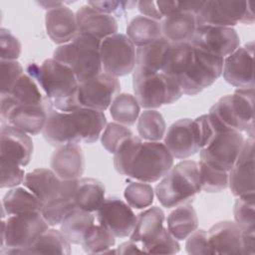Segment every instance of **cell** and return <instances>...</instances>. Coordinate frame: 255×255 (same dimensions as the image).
I'll list each match as a JSON object with an SVG mask.
<instances>
[{
  "label": "cell",
  "instance_id": "1",
  "mask_svg": "<svg viewBox=\"0 0 255 255\" xmlns=\"http://www.w3.org/2000/svg\"><path fill=\"white\" fill-rule=\"evenodd\" d=\"M223 60L193 47L189 42L171 43L161 72L173 78L183 94L195 96L222 75Z\"/></svg>",
  "mask_w": 255,
  "mask_h": 255
},
{
  "label": "cell",
  "instance_id": "2",
  "mask_svg": "<svg viewBox=\"0 0 255 255\" xmlns=\"http://www.w3.org/2000/svg\"><path fill=\"white\" fill-rule=\"evenodd\" d=\"M26 72L37 81L54 109L71 113L82 108L78 99L80 83L69 66L52 58L45 60L41 66L29 64Z\"/></svg>",
  "mask_w": 255,
  "mask_h": 255
},
{
  "label": "cell",
  "instance_id": "3",
  "mask_svg": "<svg viewBox=\"0 0 255 255\" xmlns=\"http://www.w3.org/2000/svg\"><path fill=\"white\" fill-rule=\"evenodd\" d=\"M201 190L198 163L182 160L176 163L155 186V195L163 207L190 203Z\"/></svg>",
  "mask_w": 255,
  "mask_h": 255
},
{
  "label": "cell",
  "instance_id": "4",
  "mask_svg": "<svg viewBox=\"0 0 255 255\" xmlns=\"http://www.w3.org/2000/svg\"><path fill=\"white\" fill-rule=\"evenodd\" d=\"M101 40L78 34L71 42L60 45L53 53V59L69 66L79 83L103 73L100 56Z\"/></svg>",
  "mask_w": 255,
  "mask_h": 255
},
{
  "label": "cell",
  "instance_id": "5",
  "mask_svg": "<svg viewBox=\"0 0 255 255\" xmlns=\"http://www.w3.org/2000/svg\"><path fill=\"white\" fill-rule=\"evenodd\" d=\"M48 228L41 211L10 215L1 222V253L25 254V250Z\"/></svg>",
  "mask_w": 255,
  "mask_h": 255
},
{
  "label": "cell",
  "instance_id": "6",
  "mask_svg": "<svg viewBox=\"0 0 255 255\" xmlns=\"http://www.w3.org/2000/svg\"><path fill=\"white\" fill-rule=\"evenodd\" d=\"M132 88L138 105L148 110L170 105L183 95L179 84L162 72L150 73L134 69Z\"/></svg>",
  "mask_w": 255,
  "mask_h": 255
},
{
  "label": "cell",
  "instance_id": "7",
  "mask_svg": "<svg viewBox=\"0 0 255 255\" xmlns=\"http://www.w3.org/2000/svg\"><path fill=\"white\" fill-rule=\"evenodd\" d=\"M174 157L160 141H141L127 172L128 177L151 183L171 169Z\"/></svg>",
  "mask_w": 255,
  "mask_h": 255
},
{
  "label": "cell",
  "instance_id": "8",
  "mask_svg": "<svg viewBox=\"0 0 255 255\" xmlns=\"http://www.w3.org/2000/svg\"><path fill=\"white\" fill-rule=\"evenodd\" d=\"M195 18L197 27H232L239 22L249 25L254 23L252 4L247 1H204Z\"/></svg>",
  "mask_w": 255,
  "mask_h": 255
},
{
  "label": "cell",
  "instance_id": "9",
  "mask_svg": "<svg viewBox=\"0 0 255 255\" xmlns=\"http://www.w3.org/2000/svg\"><path fill=\"white\" fill-rule=\"evenodd\" d=\"M135 46L129 38L121 33L102 40L100 56L103 73L118 78L127 76L135 68Z\"/></svg>",
  "mask_w": 255,
  "mask_h": 255
},
{
  "label": "cell",
  "instance_id": "10",
  "mask_svg": "<svg viewBox=\"0 0 255 255\" xmlns=\"http://www.w3.org/2000/svg\"><path fill=\"white\" fill-rule=\"evenodd\" d=\"M243 142L242 132L232 129L221 131L199 150L200 160L228 172L235 164Z\"/></svg>",
  "mask_w": 255,
  "mask_h": 255
},
{
  "label": "cell",
  "instance_id": "11",
  "mask_svg": "<svg viewBox=\"0 0 255 255\" xmlns=\"http://www.w3.org/2000/svg\"><path fill=\"white\" fill-rule=\"evenodd\" d=\"M189 43L206 53L225 58L240 47V38L232 27L198 26Z\"/></svg>",
  "mask_w": 255,
  "mask_h": 255
},
{
  "label": "cell",
  "instance_id": "12",
  "mask_svg": "<svg viewBox=\"0 0 255 255\" xmlns=\"http://www.w3.org/2000/svg\"><path fill=\"white\" fill-rule=\"evenodd\" d=\"M120 92L121 84L118 78L101 73L79 84L78 99L82 108L104 112L110 108Z\"/></svg>",
  "mask_w": 255,
  "mask_h": 255
},
{
  "label": "cell",
  "instance_id": "13",
  "mask_svg": "<svg viewBox=\"0 0 255 255\" xmlns=\"http://www.w3.org/2000/svg\"><path fill=\"white\" fill-rule=\"evenodd\" d=\"M254 43L248 42L238 47L223 60L224 80L237 89H254L253 78Z\"/></svg>",
  "mask_w": 255,
  "mask_h": 255
},
{
  "label": "cell",
  "instance_id": "14",
  "mask_svg": "<svg viewBox=\"0 0 255 255\" xmlns=\"http://www.w3.org/2000/svg\"><path fill=\"white\" fill-rule=\"evenodd\" d=\"M96 213L98 222L120 238L129 236L136 221L130 206L115 196L106 198Z\"/></svg>",
  "mask_w": 255,
  "mask_h": 255
},
{
  "label": "cell",
  "instance_id": "15",
  "mask_svg": "<svg viewBox=\"0 0 255 255\" xmlns=\"http://www.w3.org/2000/svg\"><path fill=\"white\" fill-rule=\"evenodd\" d=\"M228 186L231 193L238 197L253 194L254 182V138L244 139L241 150L233 167L228 171Z\"/></svg>",
  "mask_w": 255,
  "mask_h": 255
},
{
  "label": "cell",
  "instance_id": "16",
  "mask_svg": "<svg viewBox=\"0 0 255 255\" xmlns=\"http://www.w3.org/2000/svg\"><path fill=\"white\" fill-rule=\"evenodd\" d=\"M173 157L185 159L200 150L193 120L181 119L173 123L164 134V142Z\"/></svg>",
  "mask_w": 255,
  "mask_h": 255
},
{
  "label": "cell",
  "instance_id": "17",
  "mask_svg": "<svg viewBox=\"0 0 255 255\" xmlns=\"http://www.w3.org/2000/svg\"><path fill=\"white\" fill-rule=\"evenodd\" d=\"M1 158L10 160L20 166L27 165L33 153V141L30 135L21 129L6 124L0 131Z\"/></svg>",
  "mask_w": 255,
  "mask_h": 255
},
{
  "label": "cell",
  "instance_id": "18",
  "mask_svg": "<svg viewBox=\"0 0 255 255\" xmlns=\"http://www.w3.org/2000/svg\"><path fill=\"white\" fill-rule=\"evenodd\" d=\"M53 108L51 101L39 105H18L9 113L5 123L29 135H36L43 130L48 114Z\"/></svg>",
  "mask_w": 255,
  "mask_h": 255
},
{
  "label": "cell",
  "instance_id": "19",
  "mask_svg": "<svg viewBox=\"0 0 255 255\" xmlns=\"http://www.w3.org/2000/svg\"><path fill=\"white\" fill-rule=\"evenodd\" d=\"M42 133L46 141L56 147L80 143L72 113L60 112L54 108L48 114Z\"/></svg>",
  "mask_w": 255,
  "mask_h": 255
},
{
  "label": "cell",
  "instance_id": "20",
  "mask_svg": "<svg viewBox=\"0 0 255 255\" xmlns=\"http://www.w3.org/2000/svg\"><path fill=\"white\" fill-rule=\"evenodd\" d=\"M78 34L88 35L98 40L118 33V22L115 17L100 13L91 6L84 5L76 12Z\"/></svg>",
  "mask_w": 255,
  "mask_h": 255
},
{
  "label": "cell",
  "instance_id": "21",
  "mask_svg": "<svg viewBox=\"0 0 255 255\" xmlns=\"http://www.w3.org/2000/svg\"><path fill=\"white\" fill-rule=\"evenodd\" d=\"M50 165L61 179H80L85 169L83 149L78 143L58 146L51 155Z\"/></svg>",
  "mask_w": 255,
  "mask_h": 255
},
{
  "label": "cell",
  "instance_id": "22",
  "mask_svg": "<svg viewBox=\"0 0 255 255\" xmlns=\"http://www.w3.org/2000/svg\"><path fill=\"white\" fill-rule=\"evenodd\" d=\"M45 26L50 39L59 45L71 42L78 35L76 13L65 5L47 11Z\"/></svg>",
  "mask_w": 255,
  "mask_h": 255
},
{
  "label": "cell",
  "instance_id": "23",
  "mask_svg": "<svg viewBox=\"0 0 255 255\" xmlns=\"http://www.w3.org/2000/svg\"><path fill=\"white\" fill-rule=\"evenodd\" d=\"M211 254H242V230L233 221H221L209 228Z\"/></svg>",
  "mask_w": 255,
  "mask_h": 255
},
{
  "label": "cell",
  "instance_id": "24",
  "mask_svg": "<svg viewBox=\"0 0 255 255\" xmlns=\"http://www.w3.org/2000/svg\"><path fill=\"white\" fill-rule=\"evenodd\" d=\"M62 182L52 169L36 168L25 174L23 185L45 204L59 195Z\"/></svg>",
  "mask_w": 255,
  "mask_h": 255
},
{
  "label": "cell",
  "instance_id": "25",
  "mask_svg": "<svg viewBox=\"0 0 255 255\" xmlns=\"http://www.w3.org/2000/svg\"><path fill=\"white\" fill-rule=\"evenodd\" d=\"M79 179L64 180L61 192L57 197L44 204L42 214L49 226L59 225L64 217L77 207L75 202V192Z\"/></svg>",
  "mask_w": 255,
  "mask_h": 255
},
{
  "label": "cell",
  "instance_id": "26",
  "mask_svg": "<svg viewBox=\"0 0 255 255\" xmlns=\"http://www.w3.org/2000/svg\"><path fill=\"white\" fill-rule=\"evenodd\" d=\"M71 113L76 125L79 141L84 143L97 141L108 124L104 112L80 108Z\"/></svg>",
  "mask_w": 255,
  "mask_h": 255
},
{
  "label": "cell",
  "instance_id": "27",
  "mask_svg": "<svg viewBox=\"0 0 255 255\" xmlns=\"http://www.w3.org/2000/svg\"><path fill=\"white\" fill-rule=\"evenodd\" d=\"M196 28L195 15L188 12L173 13L161 21L162 36L170 43L189 42Z\"/></svg>",
  "mask_w": 255,
  "mask_h": 255
},
{
  "label": "cell",
  "instance_id": "28",
  "mask_svg": "<svg viewBox=\"0 0 255 255\" xmlns=\"http://www.w3.org/2000/svg\"><path fill=\"white\" fill-rule=\"evenodd\" d=\"M164 212L158 206H152L136 216L135 225L129 240L135 243H145L156 237L164 228Z\"/></svg>",
  "mask_w": 255,
  "mask_h": 255
},
{
  "label": "cell",
  "instance_id": "29",
  "mask_svg": "<svg viewBox=\"0 0 255 255\" xmlns=\"http://www.w3.org/2000/svg\"><path fill=\"white\" fill-rule=\"evenodd\" d=\"M171 43L164 37L135 50V68L143 72H161L166 53Z\"/></svg>",
  "mask_w": 255,
  "mask_h": 255
},
{
  "label": "cell",
  "instance_id": "30",
  "mask_svg": "<svg viewBox=\"0 0 255 255\" xmlns=\"http://www.w3.org/2000/svg\"><path fill=\"white\" fill-rule=\"evenodd\" d=\"M94 224L93 212L76 207L64 217L60 223V230L71 244H81Z\"/></svg>",
  "mask_w": 255,
  "mask_h": 255
},
{
  "label": "cell",
  "instance_id": "31",
  "mask_svg": "<svg viewBox=\"0 0 255 255\" xmlns=\"http://www.w3.org/2000/svg\"><path fill=\"white\" fill-rule=\"evenodd\" d=\"M44 203L36 197L26 187L11 188L2 199V217L6 215H16L31 211H41Z\"/></svg>",
  "mask_w": 255,
  "mask_h": 255
},
{
  "label": "cell",
  "instance_id": "32",
  "mask_svg": "<svg viewBox=\"0 0 255 255\" xmlns=\"http://www.w3.org/2000/svg\"><path fill=\"white\" fill-rule=\"evenodd\" d=\"M231 98L239 130L254 138V89H237Z\"/></svg>",
  "mask_w": 255,
  "mask_h": 255
},
{
  "label": "cell",
  "instance_id": "33",
  "mask_svg": "<svg viewBox=\"0 0 255 255\" xmlns=\"http://www.w3.org/2000/svg\"><path fill=\"white\" fill-rule=\"evenodd\" d=\"M167 231L176 239H186L198 227L196 212L190 203H184L171 211L167 217Z\"/></svg>",
  "mask_w": 255,
  "mask_h": 255
},
{
  "label": "cell",
  "instance_id": "34",
  "mask_svg": "<svg viewBox=\"0 0 255 255\" xmlns=\"http://www.w3.org/2000/svg\"><path fill=\"white\" fill-rule=\"evenodd\" d=\"M104 184L91 177L80 178L75 192V202L77 207L89 212H96L105 198Z\"/></svg>",
  "mask_w": 255,
  "mask_h": 255
},
{
  "label": "cell",
  "instance_id": "35",
  "mask_svg": "<svg viewBox=\"0 0 255 255\" xmlns=\"http://www.w3.org/2000/svg\"><path fill=\"white\" fill-rule=\"evenodd\" d=\"M127 36L136 47L147 45L163 37L161 22L142 15L135 16L127 27Z\"/></svg>",
  "mask_w": 255,
  "mask_h": 255
},
{
  "label": "cell",
  "instance_id": "36",
  "mask_svg": "<svg viewBox=\"0 0 255 255\" xmlns=\"http://www.w3.org/2000/svg\"><path fill=\"white\" fill-rule=\"evenodd\" d=\"M25 254H71V243L61 230L48 228L25 250Z\"/></svg>",
  "mask_w": 255,
  "mask_h": 255
},
{
  "label": "cell",
  "instance_id": "37",
  "mask_svg": "<svg viewBox=\"0 0 255 255\" xmlns=\"http://www.w3.org/2000/svg\"><path fill=\"white\" fill-rule=\"evenodd\" d=\"M18 105H39L51 101L46 97L35 79L23 74L14 84L10 92L6 93Z\"/></svg>",
  "mask_w": 255,
  "mask_h": 255
},
{
  "label": "cell",
  "instance_id": "38",
  "mask_svg": "<svg viewBox=\"0 0 255 255\" xmlns=\"http://www.w3.org/2000/svg\"><path fill=\"white\" fill-rule=\"evenodd\" d=\"M110 114L112 118L126 127L135 124L139 117L140 106L134 96L127 93L119 94L110 106Z\"/></svg>",
  "mask_w": 255,
  "mask_h": 255
},
{
  "label": "cell",
  "instance_id": "39",
  "mask_svg": "<svg viewBox=\"0 0 255 255\" xmlns=\"http://www.w3.org/2000/svg\"><path fill=\"white\" fill-rule=\"evenodd\" d=\"M165 129V121L156 110H145L137 119L139 137L147 141H159L164 137Z\"/></svg>",
  "mask_w": 255,
  "mask_h": 255
},
{
  "label": "cell",
  "instance_id": "40",
  "mask_svg": "<svg viewBox=\"0 0 255 255\" xmlns=\"http://www.w3.org/2000/svg\"><path fill=\"white\" fill-rule=\"evenodd\" d=\"M116 243V236L102 224H94L81 243L86 253H107Z\"/></svg>",
  "mask_w": 255,
  "mask_h": 255
},
{
  "label": "cell",
  "instance_id": "41",
  "mask_svg": "<svg viewBox=\"0 0 255 255\" xmlns=\"http://www.w3.org/2000/svg\"><path fill=\"white\" fill-rule=\"evenodd\" d=\"M255 195L238 196L234 203L235 223L245 232H255Z\"/></svg>",
  "mask_w": 255,
  "mask_h": 255
},
{
  "label": "cell",
  "instance_id": "42",
  "mask_svg": "<svg viewBox=\"0 0 255 255\" xmlns=\"http://www.w3.org/2000/svg\"><path fill=\"white\" fill-rule=\"evenodd\" d=\"M199 176L201 190L209 193L220 192L228 187V172L212 167L209 164L199 161Z\"/></svg>",
  "mask_w": 255,
  "mask_h": 255
},
{
  "label": "cell",
  "instance_id": "43",
  "mask_svg": "<svg viewBox=\"0 0 255 255\" xmlns=\"http://www.w3.org/2000/svg\"><path fill=\"white\" fill-rule=\"evenodd\" d=\"M124 196L130 207L142 209L151 205L154 191L150 184L142 181H134L125 188Z\"/></svg>",
  "mask_w": 255,
  "mask_h": 255
},
{
  "label": "cell",
  "instance_id": "44",
  "mask_svg": "<svg viewBox=\"0 0 255 255\" xmlns=\"http://www.w3.org/2000/svg\"><path fill=\"white\" fill-rule=\"evenodd\" d=\"M141 141L142 139L139 136L131 135L124 139L118 146L114 153V166L120 174L127 175L131 160Z\"/></svg>",
  "mask_w": 255,
  "mask_h": 255
},
{
  "label": "cell",
  "instance_id": "45",
  "mask_svg": "<svg viewBox=\"0 0 255 255\" xmlns=\"http://www.w3.org/2000/svg\"><path fill=\"white\" fill-rule=\"evenodd\" d=\"M142 252L155 253V254H175L179 252L180 245L167 229L163 228L162 231L152 240L141 244Z\"/></svg>",
  "mask_w": 255,
  "mask_h": 255
},
{
  "label": "cell",
  "instance_id": "46",
  "mask_svg": "<svg viewBox=\"0 0 255 255\" xmlns=\"http://www.w3.org/2000/svg\"><path fill=\"white\" fill-rule=\"evenodd\" d=\"M131 135L133 133L128 127L119 123H110L102 132L101 142L108 152L115 153L121 142Z\"/></svg>",
  "mask_w": 255,
  "mask_h": 255
},
{
  "label": "cell",
  "instance_id": "47",
  "mask_svg": "<svg viewBox=\"0 0 255 255\" xmlns=\"http://www.w3.org/2000/svg\"><path fill=\"white\" fill-rule=\"evenodd\" d=\"M1 188H13L23 183L24 170L15 162L1 158Z\"/></svg>",
  "mask_w": 255,
  "mask_h": 255
},
{
  "label": "cell",
  "instance_id": "48",
  "mask_svg": "<svg viewBox=\"0 0 255 255\" xmlns=\"http://www.w3.org/2000/svg\"><path fill=\"white\" fill-rule=\"evenodd\" d=\"M1 69V94L10 92L17 80L24 74L23 67L17 61L0 62Z\"/></svg>",
  "mask_w": 255,
  "mask_h": 255
},
{
  "label": "cell",
  "instance_id": "49",
  "mask_svg": "<svg viewBox=\"0 0 255 255\" xmlns=\"http://www.w3.org/2000/svg\"><path fill=\"white\" fill-rule=\"evenodd\" d=\"M136 1H115V0H104V1H88V5L96 11L111 15L113 17H122L128 9L136 6Z\"/></svg>",
  "mask_w": 255,
  "mask_h": 255
},
{
  "label": "cell",
  "instance_id": "50",
  "mask_svg": "<svg viewBox=\"0 0 255 255\" xmlns=\"http://www.w3.org/2000/svg\"><path fill=\"white\" fill-rule=\"evenodd\" d=\"M0 49L1 60L16 61L21 54V43L8 29L0 30Z\"/></svg>",
  "mask_w": 255,
  "mask_h": 255
},
{
  "label": "cell",
  "instance_id": "51",
  "mask_svg": "<svg viewBox=\"0 0 255 255\" xmlns=\"http://www.w3.org/2000/svg\"><path fill=\"white\" fill-rule=\"evenodd\" d=\"M185 250L188 254L191 255L211 254V249L207 238V232L203 229L194 230L186 238Z\"/></svg>",
  "mask_w": 255,
  "mask_h": 255
},
{
  "label": "cell",
  "instance_id": "52",
  "mask_svg": "<svg viewBox=\"0 0 255 255\" xmlns=\"http://www.w3.org/2000/svg\"><path fill=\"white\" fill-rule=\"evenodd\" d=\"M136 7L144 17L155 21H160L163 19V16L159 12L156 2L154 1H138L136 3Z\"/></svg>",
  "mask_w": 255,
  "mask_h": 255
},
{
  "label": "cell",
  "instance_id": "53",
  "mask_svg": "<svg viewBox=\"0 0 255 255\" xmlns=\"http://www.w3.org/2000/svg\"><path fill=\"white\" fill-rule=\"evenodd\" d=\"M255 254V232L242 231V255Z\"/></svg>",
  "mask_w": 255,
  "mask_h": 255
},
{
  "label": "cell",
  "instance_id": "54",
  "mask_svg": "<svg viewBox=\"0 0 255 255\" xmlns=\"http://www.w3.org/2000/svg\"><path fill=\"white\" fill-rule=\"evenodd\" d=\"M135 252H142V249L139 248L136 245V243L131 240L121 244L116 250V253H118V254H130V253H135Z\"/></svg>",
  "mask_w": 255,
  "mask_h": 255
},
{
  "label": "cell",
  "instance_id": "55",
  "mask_svg": "<svg viewBox=\"0 0 255 255\" xmlns=\"http://www.w3.org/2000/svg\"><path fill=\"white\" fill-rule=\"evenodd\" d=\"M40 6L43 7V9H46V10H52V9H55L57 7H60L62 5H64L63 2H55V1H40V2H37Z\"/></svg>",
  "mask_w": 255,
  "mask_h": 255
}]
</instances>
